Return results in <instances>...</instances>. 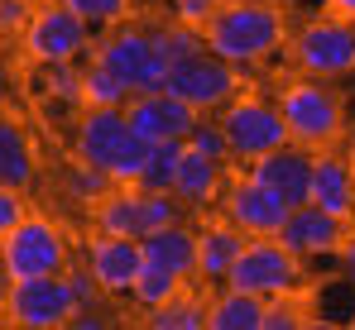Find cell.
Instances as JSON below:
<instances>
[{"instance_id":"6da1fadb","label":"cell","mask_w":355,"mask_h":330,"mask_svg":"<svg viewBox=\"0 0 355 330\" xmlns=\"http://www.w3.org/2000/svg\"><path fill=\"white\" fill-rule=\"evenodd\" d=\"M207 48L226 62L245 67H259L288 44V24H284V10L274 0H226L211 19H207Z\"/></svg>"},{"instance_id":"ab89813d","label":"cell","mask_w":355,"mask_h":330,"mask_svg":"<svg viewBox=\"0 0 355 330\" xmlns=\"http://www.w3.org/2000/svg\"><path fill=\"white\" fill-rule=\"evenodd\" d=\"M327 10H331V15H346V19H355V0H327Z\"/></svg>"},{"instance_id":"ba28073f","label":"cell","mask_w":355,"mask_h":330,"mask_svg":"<svg viewBox=\"0 0 355 330\" xmlns=\"http://www.w3.org/2000/svg\"><path fill=\"white\" fill-rule=\"evenodd\" d=\"M216 120H221V129H226V139H231V158H236V163H254V158H264V154L293 144L279 101H264V96H250V91L236 96L231 106H221Z\"/></svg>"},{"instance_id":"4dcf8cb0","label":"cell","mask_w":355,"mask_h":330,"mask_svg":"<svg viewBox=\"0 0 355 330\" xmlns=\"http://www.w3.org/2000/svg\"><path fill=\"white\" fill-rule=\"evenodd\" d=\"M62 5H72L82 19H87V29L92 34H106V29H116V24H125L130 19V0H62Z\"/></svg>"},{"instance_id":"f546056e","label":"cell","mask_w":355,"mask_h":330,"mask_svg":"<svg viewBox=\"0 0 355 330\" xmlns=\"http://www.w3.org/2000/svg\"><path fill=\"white\" fill-rule=\"evenodd\" d=\"M130 96H135V91L120 82L101 57L87 62V106H116L120 110V106H130Z\"/></svg>"},{"instance_id":"d6a6232c","label":"cell","mask_w":355,"mask_h":330,"mask_svg":"<svg viewBox=\"0 0 355 330\" xmlns=\"http://www.w3.org/2000/svg\"><path fill=\"white\" fill-rule=\"evenodd\" d=\"M297 326H307V311H302L297 297H274V302H264V330H297Z\"/></svg>"},{"instance_id":"2e32d148","label":"cell","mask_w":355,"mask_h":330,"mask_svg":"<svg viewBox=\"0 0 355 330\" xmlns=\"http://www.w3.org/2000/svg\"><path fill=\"white\" fill-rule=\"evenodd\" d=\"M346 235H351L346 220L322 211V206H312V201L293 206L288 220H284V230H279V239L293 249L297 259H336V249H341Z\"/></svg>"},{"instance_id":"ffe728a7","label":"cell","mask_w":355,"mask_h":330,"mask_svg":"<svg viewBox=\"0 0 355 330\" xmlns=\"http://www.w3.org/2000/svg\"><path fill=\"white\" fill-rule=\"evenodd\" d=\"M226 187V163L197 154V149H182L178 158V177H173V196L187 206V211H207Z\"/></svg>"},{"instance_id":"ac0fdd59","label":"cell","mask_w":355,"mask_h":330,"mask_svg":"<svg viewBox=\"0 0 355 330\" xmlns=\"http://www.w3.org/2000/svg\"><path fill=\"white\" fill-rule=\"evenodd\" d=\"M307 201L341 220H355V167L331 149L312 154V192H307Z\"/></svg>"},{"instance_id":"603a6c76","label":"cell","mask_w":355,"mask_h":330,"mask_svg":"<svg viewBox=\"0 0 355 330\" xmlns=\"http://www.w3.org/2000/svg\"><path fill=\"white\" fill-rule=\"evenodd\" d=\"M207 330H264V297L221 287L207 302Z\"/></svg>"},{"instance_id":"7c38bea8","label":"cell","mask_w":355,"mask_h":330,"mask_svg":"<svg viewBox=\"0 0 355 330\" xmlns=\"http://www.w3.org/2000/svg\"><path fill=\"white\" fill-rule=\"evenodd\" d=\"M164 86H168L173 96H182L187 106H197L202 115H211V110L231 106L240 96V67L226 62V57H216L211 48H202V53L173 62Z\"/></svg>"},{"instance_id":"e0dca14e","label":"cell","mask_w":355,"mask_h":330,"mask_svg":"<svg viewBox=\"0 0 355 330\" xmlns=\"http://www.w3.org/2000/svg\"><path fill=\"white\" fill-rule=\"evenodd\" d=\"M250 172H254L264 187H274L288 206H302L307 192H312V149H302V144H284V149L254 158Z\"/></svg>"},{"instance_id":"5bb4252c","label":"cell","mask_w":355,"mask_h":330,"mask_svg":"<svg viewBox=\"0 0 355 330\" xmlns=\"http://www.w3.org/2000/svg\"><path fill=\"white\" fill-rule=\"evenodd\" d=\"M87 268H92V277L101 282V292L111 302H125L130 287H135V277H139V268H144V244L130 239V235L96 230L87 239Z\"/></svg>"},{"instance_id":"30bf717a","label":"cell","mask_w":355,"mask_h":330,"mask_svg":"<svg viewBox=\"0 0 355 330\" xmlns=\"http://www.w3.org/2000/svg\"><path fill=\"white\" fill-rule=\"evenodd\" d=\"M24 57L34 67H49V62H82V53L92 48V29L87 19L72 10V5H34L29 24H24Z\"/></svg>"},{"instance_id":"7402d4cb","label":"cell","mask_w":355,"mask_h":330,"mask_svg":"<svg viewBox=\"0 0 355 330\" xmlns=\"http://www.w3.org/2000/svg\"><path fill=\"white\" fill-rule=\"evenodd\" d=\"M139 244H144V264L173 268L178 277H197V230H192V225L173 220V225L144 235Z\"/></svg>"},{"instance_id":"60d3db41","label":"cell","mask_w":355,"mask_h":330,"mask_svg":"<svg viewBox=\"0 0 355 330\" xmlns=\"http://www.w3.org/2000/svg\"><path fill=\"white\" fill-rule=\"evenodd\" d=\"M10 282H15V277L5 273V264H0V306H5V292H10Z\"/></svg>"},{"instance_id":"8d00e7d4","label":"cell","mask_w":355,"mask_h":330,"mask_svg":"<svg viewBox=\"0 0 355 330\" xmlns=\"http://www.w3.org/2000/svg\"><path fill=\"white\" fill-rule=\"evenodd\" d=\"M111 326H116V311H111L106 302H96V306H77L72 321H67V330H111Z\"/></svg>"},{"instance_id":"3957f363","label":"cell","mask_w":355,"mask_h":330,"mask_svg":"<svg viewBox=\"0 0 355 330\" xmlns=\"http://www.w3.org/2000/svg\"><path fill=\"white\" fill-rule=\"evenodd\" d=\"M279 110L288 125V139L322 154L346 134V101L327 77H293L288 86H279Z\"/></svg>"},{"instance_id":"4316f807","label":"cell","mask_w":355,"mask_h":330,"mask_svg":"<svg viewBox=\"0 0 355 330\" xmlns=\"http://www.w3.org/2000/svg\"><path fill=\"white\" fill-rule=\"evenodd\" d=\"M187 287V277H178L173 268H159V264H144L139 277H135V287H130V302L139 306V311H154V306H164L168 297H178Z\"/></svg>"},{"instance_id":"9a60e30c","label":"cell","mask_w":355,"mask_h":330,"mask_svg":"<svg viewBox=\"0 0 355 330\" xmlns=\"http://www.w3.org/2000/svg\"><path fill=\"white\" fill-rule=\"evenodd\" d=\"M125 115H130L135 134H139V139H149V144H164V139H187V134H192V125L202 120V110L187 106L182 96H173L168 86L130 96Z\"/></svg>"},{"instance_id":"e575fe53","label":"cell","mask_w":355,"mask_h":330,"mask_svg":"<svg viewBox=\"0 0 355 330\" xmlns=\"http://www.w3.org/2000/svg\"><path fill=\"white\" fill-rule=\"evenodd\" d=\"M67 287H72V297H77V306H96V302H106V292H101V282L92 277V268L82 264V268H67Z\"/></svg>"},{"instance_id":"52a82bcc","label":"cell","mask_w":355,"mask_h":330,"mask_svg":"<svg viewBox=\"0 0 355 330\" xmlns=\"http://www.w3.org/2000/svg\"><path fill=\"white\" fill-rule=\"evenodd\" d=\"M92 57H101L135 96H139V91H159V86L168 82V57L159 53L149 24H130V19H125L116 29H106V34L96 39Z\"/></svg>"},{"instance_id":"8fae6325","label":"cell","mask_w":355,"mask_h":330,"mask_svg":"<svg viewBox=\"0 0 355 330\" xmlns=\"http://www.w3.org/2000/svg\"><path fill=\"white\" fill-rule=\"evenodd\" d=\"M72 311H77V297L67 287V273L15 277L10 292H5V306H0V316L10 326H24V330H58L72 321Z\"/></svg>"},{"instance_id":"b9f144b4","label":"cell","mask_w":355,"mask_h":330,"mask_svg":"<svg viewBox=\"0 0 355 330\" xmlns=\"http://www.w3.org/2000/svg\"><path fill=\"white\" fill-rule=\"evenodd\" d=\"M0 115H5V82H0Z\"/></svg>"},{"instance_id":"d590c367","label":"cell","mask_w":355,"mask_h":330,"mask_svg":"<svg viewBox=\"0 0 355 330\" xmlns=\"http://www.w3.org/2000/svg\"><path fill=\"white\" fill-rule=\"evenodd\" d=\"M29 216V201H24V192H15V187H0V239L19 225V220Z\"/></svg>"},{"instance_id":"836d02e7","label":"cell","mask_w":355,"mask_h":330,"mask_svg":"<svg viewBox=\"0 0 355 330\" xmlns=\"http://www.w3.org/2000/svg\"><path fill=\"white\" fill-rule=\"evenodd\" d=\"M226 0H168V15L182 19V24H197V29H207V19L221 10Z\"/></svg>"},{"instance_id":"7a4b0ae2","label":"cell","mask_w":355,"mask_h":330,"mask_svg":"<svg viewBox=\"0 0 355 330\" xmlns=\"http://www.w3.org/2000/svg\"><path fill=\"white\" fill-rule=\"evenodd\" d=\"M72 158L106 167L116 182H139V167L149 158V139L135 134L125 106H87L72 129Z\"/></svg>"},{"instance_id":"277c9868","label":"cell","mask_w":355,"mask_h":330,"mask_svg":"<svg viewBox=\"0 0 355 330\" xmlns=\"http://www.w3.org/2000/svg\"><path fill=\"white\" fill-rule=\"evenodd\" d=\"M182 201L173 192H144L139 182H116L96 206H92V225L106 230V235H130V239H144L164 225L182 220Z\"/></svg>"},{"instance_id":"d6986e66","label":"cell","mask_w":355,"mask_h":330,"mask_svg":"<svg viewBox=\"0 0 355 330\" xmlns=\"http://www.w3.org/2000/svg\"><path fill=\"white\" fill-rule=\"evenodd\" d=\"M245 230L231 225L226 216L207 220V225H197V277L202 282H226L231 277V264L240 259V249H245Z\"/></svg>"},{"instance_id":"cb8c5ba5","label":"cell","mask_w":355,"mask_h":330,"mask_svg":"<svg viewBox=\"0 0 355 330\" xmlns=\"http://www.w3.org/2000/svg\"><path fill=\"white\" fill-rule=\"evenodd\" d=\"M34 86H39V96L49 106L87 110V67L82 62H49V67H39Z\"/></svg>"},{"instance_id":"44dd1931","label":"cell","mask_w":355,"mask_h":330,"mask_svg":"<svg viewBox=\"0 0 355 330\" xmlns=\"http://www.w3.org/2000/svg\"><path fill=\"white\" fill-rule=\"evenodd\" d=\"M34 177H39V154H34L29 129L15 115H0V187L29 192Z\"/></svg>"},{"instance_id":"f1b7e54d","label":"cell","mask_w":355,"mask_h":330,"mask_svg":"<svg viewBox=\"0 0 355 330\" xmlns=\"http://www.w3.org/2000/svg\"><path fill=\"white\" fill-rule=\"evenodd\" d=\"M182 139H164V144H149V158L139 167V187L144 192H173L178 177V158H182Z\"/></svg>"},{"instance_id":"5b68a950","label":"cell","mask_w":355,"mask_h":330,"mask_svg":"<svg viewBox=\"0 0 355 330\" xmlns=\"http://www.w3.org/2000/svg\"><path fill=\"white\" fill-rule=\"evenodd\" d=\"M302 282H307L302 259L279 235H269V239H245L240 259L231 264V277L221 287H240V292H254V297L274 302V297H297Z\"/></svg>"},{"instance_id":"8992f818","label":"cell","mask_w":355,"mask_h":330,"mask_svg":"<svg viewBox=\"0 0 355 330\" xmlns=\"http://www.w3.org/2000/svg\"><path fill=\"white\" fill-rule=\"evenodd\" d=\"M0 264L10 277H53L72 268V239L49 216H24L0 239Z\"/></svg>"},{"instance_id":"f35d334b","label":"cell","mask_w":355,"mask_h":330,"mask_svg":"<svg viewBox=\"0 0 355 330\" xmlns=\"http://www.w3.org/2000/svg\"><path fill=\"white\" fill-rule=\"evenodd\" d=\"M336 264H341V277L355 287V230L341 239V249H336Z\"/></svg>"},{"instance_id":"74e56055","label":"cell","mask_w":355,"mask_h":330,"mask_svg":"<svg viewBox=\"0 0 355 330\" xmlns=\"http://www.w3.org/2000/svg\"><path fill=\"white\" fill-rule=\"evenodd\" d=\"M34 15V0H0V34H24Z\"/></svg>"},{"instance_id":"484cf974","label":"cell","mask_w":355,"mask_h":330,"mask_svg":"<svg viewBox=\"0 0 355 330\" xmlns=\"http://www.w3.org/2000/svg\"><path fill=\"white\" fill-rule=\"evenodd\" d=\"M111 187H116V177H111L106 167H92V163H82V158H72V163L62 167V196L77 201V206H87V211H92Z\"/></svg>"},{"instance_id":"4fadbf2b","label":"cell","mask_w":355,"mask_h":330,"mask_svg":"<svg viewBox=\"0 0 355 330\" xmlns=\"http://www.w3.org/2000/svg\"><path fill=\"white\" fill-rule=\"evenodd\" d=\"M216 206H221V216L240 225L250 239H269V235H279L284 230V220H288V201L274 192V187H264L254 172H245L236 182H226L221 187V196H216Z\"/></svg>"},{"instance_id":"d4e9b609","label":"cell","mask_w":355,"mask_h":330,"mask_svg":"<svg viewBox=\"0 0 355 330\" xmlns=\"http://www.w3.org/2000/svg\"><path fill=\"white\" fill-rule=\"evenodd\" d=\"M139 321L149 330H207V302H202L192 287H182L178 297H168V302L154 306V311H144Z\"/></svg>"},{"instance_id":"9c48e42d","label":"cell","mask_w":355,"mask_h":330,"mask_svg":"<svg viewBox=\"0 0 355 330\" xmlns=\"http://www.w3.org/2000/svg\"><path fill=\"white\" fill-rule=\"evenodd\" d=\"M293 62L297 72L307 77H351L355 72V19L346 15H322V19H307L293 34Z\"/></svg>"},{"instance_id":"83f0119b","label":"cell","mask_w":355,"mask_h":330,"mask_svg":"<svg viewBox=\"0 0 355 330\" xmlns=\"http://www.w3.org/2000/svg\"><path fill=\"white\" fill-rule=\"evenodd\" d=\"M149 29H154V44H159V53L168 57V67L207 48V34H202L197 24H182V19H173V15H168L164 24H149Z\"/></svg>"},{"instance_id":"1f68e13d","label":"cell","mask_w":355,"mask_h":330,"mask_svg":"<svg viewBox=\"0 0 355 330\" xmlns=\"http://www.w3.org/2000/svg\"><path fill=\"white\" fill-rule=\"evenodd\" d=\"M182 144H187V149H197V154H207V158H216V163H236V158H231V139H226L221 120H207V115H202Z\"/></svg>"},{"instance_id":"7bdbcfd3","label":"cell","mask_w":355,"mask_h":330,"mask_svg":"<svg viewBox=\"0 0 355 330\" xmlns=\"http://www.w3.org/2000/svg\"><path fill=\"white\" fill-rule=\"evenodd\" d=\"M351 330H355V316H351Z\"/></svg>"}]
</instances>
